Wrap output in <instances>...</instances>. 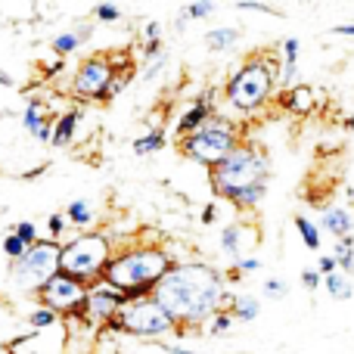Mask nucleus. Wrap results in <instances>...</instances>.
<instances>
[{
    "mask_svg": "<svg viewBox=\"0 0 354 354\" xmlns=\"http://www.w3.org/2000/svg\"><path fill=\"white\" fill-rule=\"evenodd\" d=\"M230 295L224 274L208 261H174L153 289V299L180 333L202 330L214 314L224 311Z\"/></svg>",
    "mask_w": 354,
    "mask_h": 354,
    "instance_id": "nucleus-1",
    "label": "nucleus"
},
{
    "mask_svg": "<svg viewBox=\"0 0 354 354\" xmlns=\"http://www.w3.org/2000/svg\"><path fill=\"white\" fill-rule=\"evenodd\" d=\"M208 183L218 199H227L239 212H252L264 202L270 183V159L255 143H239L221 165L208 168Z\"/></svg>",
    "mask_w": 354,
    "mask_h": 354,
    "instance_id": "nucleus-2",
    "label": "nucleus"
},
{
    "mask_svg": "<svg viewBox=\"0 0 354 354\" xmlns=\"http://www.w3.org/2000/svg\"><path fill=\"white\" fill-rule=\"evenodd\" d=\"M171 264V252L159 243H128L122 249L115 245V255L103 280L112 283L124 299H143V295H153L156 283L168 274Z\"/></svg>",
    "mask_w": 354,
    "mask_h": 354,
    "instance_id": "nucleus-3",
    "label": "nucleus"
},
{
    "mask_svg": "<svg viewBox=\"0 0 354 354\" xmlns=\"http://www.w3.org/2000/svg\"><path fill=\"white\" fill-rule=\"evenodd\" d=\"M277 66L280 62L270 56H249L239 68H233L230 78L224 84V103L236 109L239 115H252V112L264 109L277 93Z\"/></svg>",
    "mask_w": 354,
    "mask_h": 354,
    "instance_id": "nucleus-4",
    "label": "nucleus"
},
{
    "mask_svg": "<svg viewBox=\"0 0 354 354\" xmlns=\"http://www.w3.org/2000/svg\"><path fill=\"white\" fill-rule=\"evenodd\" d=\"M112 255H115V239L109 233L103 230L75 233L72 239L59 243V270L91 286V283L103 280Z\"/></svg>",
    "mask_w": 354,
    "mask_h": 354,
    "instance_id": "nucleus-5",
    "label": "nucleus"
},
{
    "mask_svg": "<svg viewBox=\"0 0 354 354\" xmlns=\"http://www.w3.org/2000/svg\"><path fill=\"white\" fill-rule=\"evenodd\" d=\"M239 143H243V131H239L236 118L214 112L205 124H199L193 134L183 137V140L177 143V149H180L183 159L196 162V165H202V168H214V165H221Z\"/></svg>",
    "mask_w": 354,
    "mask_h": 354,
    "instance_id": "nucleus-6",
    "label": "nucleus"
},
{
    "mask_svg": "<svg viewBox=\"0 0 354 354\" xmlns=\"http://www.w3.org/2000/svg\"><path fill=\"white\" fill-rule=\"evenodd\" d=\"M106 330H115L131 339H143V342H162V339H168V336H180L174 320L168 317L165 308H162L153 295L128 299L122 305V311H118V317L112 320V326H106Z\"/></svg>",
    "mask_w": 354,
    "mask_h": 354,
    "instance_id": "nucleus-7",
    "label": "nucleus"
},
{
    "mask_svg": "<svg viewBox=\"0 0 354 354\" xmlns=\"http://www.w3.org/2000/svg\"><path fill=\"white\" fill-rule=\"evenodd\" d=\"M59 274V243L53 239H37L19 261L10 264V286L16 292L35 295L41 292V286L50 277Z\"/></svg>",
    "mask_w": 354,
    "mask_h": 354,
    "instance_id": "nucleus-8",
    "label": "nucleus"
},
{
    "mask_svg": "<svg viewBox=\"0 0 354 354\" xmlns=\"http://www.w3.org/2000/svg\"><path fill=\"white\" fill-rule=\"evenodd\" d=\"M122 66H115V59L106 53H93L87 59L78 62V68L72 72L68 81V93H72L78 103H103L106 100V87L115 78V72Z\"/></svg>",
    "mask_w": 354,
    "mask_h": 354,
    "instance_id": "nucleus-9",
    "label": "nucleus"
},
{
    "mask_svg": "<svg viewBox=\"0 0 354 354\" xmlns=\"http://www.w3.org/2000/svg\"><path fill=\"white\" fill-rule=\"evenodd\" d=\"M84 299H87V283L75 280V277L62 274V270L56 277H50V280L41 286V292H37V305H44L53 314H59V320L81 317Z\"/></svg>",
    "mask_w": 354,
    "mask_h": 354,
    "instance_id": "nucleus-10",
    "label": "nucleus"
},
{
    "mask_svg": "<svg viewBox=\"0 0 354 354\" xmlns=\"http://www.w3.org/2000/svg\"><path fill=\"white\" fill-rule=\"evenodd\" d=\"M124 301L128 299H124L112 283L97 280V283L87 286V299H84V308H81V320L91 324V326L106 330V326H112V320L118 317V311H122Z\"/></svg>",
    "mask_w": 354,
    "mask_h": 354,
    "instance_id": "nucleus-11",
    "label": "nucleus"
},
{
    "mask_svg": "<svg viewBox=\"0 0 354 354\" xmlns=\"http://www.w3.org/2000/svg\"><path fill=\"white\" fill-rule=\"evenodd\" d=\"M22 131L31 134L37 143H50V134H53V118L47 115V103L41 97H31L22 109Z\"/></svg>",
    "mask_w": 354,
    "mask_h": 354,
    "instance_id": "nucleus-12",
    "label": "nucleus"
},
{
    "mask_svg": "<svg viewBox=\"0 0 354 354\" xmlns=\"http://www.w3.org/2000/svg\"><path fill=\"white\" fill-rule=\"evenodd\" d=\"M212 115H214V97H212V93H199V97H196L193 103H189L187 109H183L180 115H177L174 134L183 140V137L193 134V131L199 128V124H205Z\"/></svg>",
    "mask_w": 354,
    "mask_h": 354,
    "instance_id": "nucleus-13",
    "label": "nucleus"
},
{
    "mask_svg": "<svg viewBox=\"0 0 354 354\" xmlns=\"http://www.w3.org/2000/svg\"><path fill=\"white\" fill-rule=\"evenodd\" d=\"M62 214H66V224L68 230L75 233H87V230H97V221H100V212H97V202L93 199H72L66 208H62Z\"/></svg>",
    "mask_w": 354,
    "mask_h": 354,
    "instance_id": "nucleus-14",
    "label": "nucleus"
},
{
    "mask_svg": "<svg viewBox=\"0 0 354 354\" xmlns=\"http://www.w3.org/2000/svg\"><path fill=\"white\" fill-rule=\"evenodd\" d=\"M81 118H84V112L75 106V109H66L59 112V115L53 118V134H50V147L56 149H66L75 143V137H78V128H81Z\"/></svg>",
    "mask_w": 354,
    "mask_h": 354,
    "instance_id": "nucleus-15",
    "label": "nucleus"
},
{
    "mask_svg": "<svg viewBox=\"0 0 354 354\" xmlns=\"http://www.w3.org/2000/svg\"><path fill=\"white\" fill-rule=\"evenodd\" d=\"M317 227H320V233H330L333 239L354 236V214L342 205H330V208H324Z\"/></svg>",
    "mask_w": 354,
    "mask_h": 354,
    "instance_id": "nucleus-16",
    "label": "nucleus"
},
{
    "mask_svg": "<svg viewBox=\"0 0 354 354\" xmlns=\"http://www.w3.org/2000/svg\"><path fill=\"white\" fill-rule=\"evenodd\" d=\"M91 25H78V28H68V31H59V35L50 37V50H53L59 59H66V56L78 53L81 47H84V41L91 37Z\"/></svg>",
    "mask_w": 354,
    "mask_h": 354,
    "instance_id": "nucleus-17",
    "label": "nucleus"
},
{
    "mask_svg": "<svg viewBox=\"0 0 354 354\" xmlns=\"http://www.w3.org/2000/svg\"><path fill=\"white\" fill-rule=\"evenodd\" d=\"M224 311L233 317V324H252V320H258V314H261V301L252 292H233Z\"/></svg>",
    "mask_w": 354,
    "mask_h": 354,
    "instance_id": "nucleus-18",
    "label": "nucleus"
},
{
    "mask_svg": "<svg viewBox=\"0 0 354 354\" xmlns=\"http://www.w3.org/2000/svg\"><path fill=\"white\" fill-rule=\"evenodd\" d=\"M239 37H243L239 28H233V25H218V28H212L205 35V47L212 50V53H227V50H233L239 44Z\"/></svg>",
    "mask_w": 354,
    "mask_h": 354,
    "instance_id": "nucleus-19",
    "label": "nucleus"
},
{
    "mask_svg": "<svg viewBox=\"0 0 354 354\" xmlns=\"http://www.w3.org/2000/svg\"><path fill=\"white\" fill-rule=\"evenodd\" d=\"M168 143V134L165 128H149L147 134H140L134 143H131V149H134V156H140V159H147V156H156L162 153Z\"/></svg>",
    "mask_w": 354,
    "mask_h": 354,
    "instance_id": "nucleus-20",
    "label": "nucleus"
},
{
    "mask_svg": "<svg viewBox=\"0 0 354 354\" xmlns=\"http://www.w3.org/2000/svg\"><path fill=\"white\" fill-rule=\"evenodd\" d=\"M221 252H224L230 261H236V258H243V245H245V227L243 224H227L224 230H221Z\"/></svg>",
    "mask_w": 354,
    "mask_h": 354,
    "instance_id": "nucleus-21",
    "label": "nucleus"
},
{
    "mask_svg": "<svg viewBox=\"0 0 354 354\" xmlns=\"http://www.w3.org/2000/svg\"><path fill=\"white\" fill-rule=\"evenodd\" d=\"M283 103H286V109H289V112H295V115H308V112L314 109V87H308V84H295L292 91H286Z\"/></svg>",
    "mask_w": 354,
    "mask_h": 354,
    "instance_id": "nucleus-22",
    "label": "nucleus"
},
{
    "mask_svg": "<svg viewBox=\"0 0 354 354\" xmlns=\"http://www.w3.org/2000/svg\"><path fill=\"white\" fill-rule=\"evenodd\" d=\"M292 224H295V230H299V236H301V243H305V249H311V252H320V249H324V233H320V227L314 224L308 214H295Z\"/></svg>",
    "mask_w": 354,
    "mask_h": 354,
    "instance_id": "nucleus-23",
    "label": "nucleus"
},
{
    "mask_svg": "<svg viewBox=\"0 0 354 354\" xmlns=\"http://www.w3.org/2000/svg\"><path fill=\"white\" fill-rule=\"evenodd\" d=\"M324 289L330 292V299H336V301L354 299V283H351V277L342 274V270H336V274L324 277Z\"/></svg>",
    "mask_w": 354,
    "mask_h": 354,
    "instance_id": "nucleus-24",
    "label": "nucleus"
},
{
    "mask_svg": "<svg viewBox=\"0 0 354 354\" xmlns=\"http://www.w3.org/2000/svg\"><path fill=\"white\" fill-rule=\"evenodd\" d=\"M333 261H336V268L342 270L345 277H354V236L336 239V245H333Z\"/></svg>",
    "mask_w": 354,
    "mask_h": 354,
    "instance_id": "nucleus-25",
    "label": "nucleus"
},
{
    "mask_svg": "<svg viewBox=\"0 0 354 354\" xmlns=\"http://www.w3.org/2000/svg\"><path fill=\"white\" fill-rule=\"evenodd\" d=\"M25 320H28V326H31L35 333H41V330H50V326L59 324V314H53L50 308L37 305V308H31V311L25 314Z\"/></svg>",
    "mask_w": 354,
    "mask_h": 354,
    "instance_id": "nucleus-26",
    "label": "nucleus"
},
{
    "mask_svg": "<svg viewBox=\"0 0 354 354\" xmlns=\"http://www.w3.org/2000/svg\"><path fill=\"white\" fill-rule=\"evenodd\" d=\"M168 66V50H162L159 56H153V59H143V68H140V81L143 84H149V81H156L162 72H165Z\"/></svg>",
    "mask_w": 354,
    "mask_h": 354,
    "instance_id": "nucleus-27",
    "label": "nucleus"
},
{
    "mask_svg": "<svg viewBox=\"0 0 354 354\" xmlns=\"http://www.w3.org/2000/svg\"><path fill=\"white\" fill-rule=\"evenodd\" d=\"M28 249H31V245H25L22 239H19V236H16V233H12V230L6 233L3 239H0V252H3V255L10 258V264H12V261H19V258H22V255H25V252H28Z\"/></svg>",
    "mask_w": 354,
    "mask_h": 354,
    "instance_id": "nucleus-28",
    "label": "nucleus"
},
{
    "mask_svg": "<svg viewBox=\"0 0 354 354\" xmlns=\"http://www.w3.org/2000/svg\"><path fill=\"white\" fill-rule=\"evenodd\" d=\"M289 295V286L286 280H280V277H268V280H261V299H270V301H283Z\"/></svg>",
    "mask_w": 354,
    "mask_h": 354,
    "instance_id": "nucleus-29",
    "label": "nucleus"
},
{
    "mask_svg": "<svg viewBox=\"0 0 354 354\" xmlns=\"http://www.w3.org/2000/svg\"><path fill=\"white\" fill-rule=\"evenodd\" d=\"M93 19H97L100 25H115V22L124 19V12H122L118 3H97L93 6Z\"/></svg>",
    "mask_w": 354,
    "mask_h": 354,
    "instance_id": "nucleus-30",
    "label": "nucleus"
},
{
    "mask_svg": "<svg viewBox=\"0 0 354 354\" xmlns=\"http://www.w3.org/2000/svg\"><path fill=\"white\" fill-rule=\"evenodd\" d=\"M44 227H47V239H53V243H59V239L66 236V230H68V224H66V214H62V212L47 214V221H44Z\"/></svg>",
    "mask_w": 354,
    "mask_h": 354,
    "instance_id": "nucleus-31",
    "label": "nucleus"
},
{
    "mask_svg": "<svg viewBox=\"0 0 354 354\" xmlns=\"http://www.w3.org/2000/svg\"><path fill=\"white\" fill-rule=\"evenodd\" d=\"M128 84H131V68H118L115 78H112L109 87H106V100H103V103H109V100L122 97V91H124Z\"/></svg>",
    "mask_w": 354,
    "mask_h": 354,
    "instance_id": "nucleus-32",
    "label": "nucleus"
},
{
    "mask_svg": "<svg viewBox=\"0 0 354 354\" xmlns=\"http://www.w3.org/2000/svg\"><path fill=\"white\" fill-rule=\"evenodd\" d=\"M12 233H16V236L22 239L25 245H35L37 239H41V230H37V224H35V221H19V224L12 227Z\"/></svg>",
    "mask_w": 354,
    "mask_h": 354,
    "instance_id": "nucleus-33",
    "label": "nucleus"
},
{
    "mask_svg": "<svg viewBox=\"0 0 354 354\" xmlns=\"http://www.w3.org/2000/svg\"><path fill=\"white\" fill-rule=\"evenodd\" d=\"M230 326H233V317H230V314H227V311H218V314H214V317L205 324V333H208V336H224Z\"/></svg>",
    "mask_w": 354,
    "mask_h": 354,
    "instance_id": "nucleus-34",
    "label": "nucleus"
},
{
    "mask_svg": "<svg viewBox=\"0 0 354 354\" xmlns=\"http://www.w3.org/2000/svg\"><path fill=\"white\" fill-rule=\"evenodd\" d=\"M214 10H218V6L208 3V0H196V3H187V6H183L180 12H183V19H208Z\"/></svg>",
    "mask_w": 354,
    "mask_h": 354,
    "instance_id": "nucleus-35",
    "label": "nucleus"
},
{
    "mask_svg": "<svg viewBox=\"0 0 354 354\" xmlns=\"http://www.w3.org/2000/svg\"><path fill=\"white\" fill-rule=\"evenodd\" d=\"M230 268L236 270L239 277H245V274H255V270H261V258H255V255H243V258H236V261H233Z\"/></svg>",
    "mask_w": 354,
    "mask_h": 354,
    "instance_id": "nucleus-36",
    "label": "nucleus"
},
{
    "mask_svg": "<svg viewBox=\"0 0 354 354\" xmlns=\"http://www.w3.org/2000/svg\"><path fill=\"white\" fill-rule=\"evenodd\" d=\"M299 280H301V286H305L308 292H314V289L324 286V277L317 274V268H305V270L299 274Z\"/></svg>",
    "mask_w": 354,
    "mask_h": 354,
    "instance_id": "nucleus-37",
    "label": "nucleus"
},
{
    "mask_svg": "<svg viewBox=\"0 0 354 354\" xmlns=\"http://www.w3.org/2000/svg\"><path fill=\"white\" fill-rule=\"evenodd\" d=\"M143 41H147V44L162 41V22H159V19H149V22L143 25Z\"/></svg>",
    "mask_w": 354,
    "mask_h": 354,
    "instance_id": "nucleus-38",
    "label": "nucleus"
},
{
    "mask_svg": "<svg viewBox=\"0 0 354 354\" xmlns=\"http://www.w3.org/2000/svg\"><path fill=\"white\" fill-rule=\"evenodd\" d=\"M283 62H299V37L283 41Z\"/></svg>",
    "mask_w": 354,
    "mask_h": 354,
    "instance_id": "nucleus-39",
    "label": "nucleus"
},
{
    "mask_svg": "<svg viewBox=\"0 0 354 354\" xmlns=\"http://www.w3.org/2000/svg\"><path fill=\"white\" fill-rule=\"evenodd\" d=\"M336 261H333V255H320V261H317V274L320 277H330V274H336Z\"/></svg>",
    "mask_w": 354,
    "mask_h": 354,
    "instance_id": "nucleus-40",
    "label": "nucleus"
},
{
    "mask_svg": "<svg viewBox=\"0 0 354 354\" xmlns=\"http://www.w3.org/2000/svg\"><path fill=\"white\" fill-rule=\"evenodd\" d=\"M236 6H239V10H261V12H270V10H274L270 3H255V0H236Z\"/></svg>",
    "mask_w": 354,
    "mask_h": 354,
    "instance_id": "nucleus-41",
    "label": "nucleus"
},
{
    "mask_svg": "<svg viewBox=\"0 0 354 354\" xmlns=\"http://www.w3.org/2000/svg\"><path fill=\"white\" fill-rule=\"evenodd\" d=\"M214 221H218V205L208 202V205L202 208V224H214Z\"/></svg>",
    "mask_w": 354,
    "mask_h": 354,
    "instance_id": "nucleus-42",
    "label": "nucleus"
},
{
    "mask_svg": "<svg viewBox=\"0 0 354 354\" xmlns=\"http://www.w3.org/2000/svg\"><path fill=\"white\" fill-rule=\"evenodd\" d=\"M159 348H162V354H199V351H193V348H183V345H162L159 342Z\"/></svg>",
    "mask_w": 354,
    "mask_h": 354,
    "instance_id": "nucleus-43",
    "label": "nucleus"
},
{
    "mask_svg": "<svg viewBox=\"0 0 354 354\" xmlns=\"http://www.w3.org/2000/svg\"><path fill=\"white\" fill-rule=\"evenodd\" d=\"M333 35H342V37H354V22H345V25H333Z\"/></svg>",
    "mask_w": 354,
    "mask_h": 354,
    "instance_id": "nucleus-44",
    "label": "nucleus"
},
{
    "mask_svg": "<svg viewBox=\"0 0 354 354\" xmlns=\"http://www.w3.org/2000/svg\"><path fill=\"white\" fill-rule=\"evenodd\" d=\"M44 171H47V165H37L35 171H25V180H37V177H41Z\"/></svg>",
    "mask_w": 354,
    "mask_h": 354,
    "instance_id": "nucleus-45",
    "label": "nucleus"
},
{
    "mask_svg": "<svg viewBox=\"0 0 354 354\" xmlns=\"http://www.w3.org/2000/svg\"><path fill=\"white\" fill-rule=\"evenodd\" d=\"M12 84H16V81H12V75L0 68V87H12Z\"/></svg>",
    "mask_w": 354,
    "mask_h": 354,
    "instance_id": "nucleus-46",
    "label": "nucleus"
},
{
    "mask_svg": "<svg viewBox=\"0 0 354 354\" xmlns=\"http://www.w3.org/2000/svg\"><path fill=\"white\" fill-rule=\"evenodd\" d=\"M345 128H348V131H354V118H345Z\"/></svg>",
    "mask_w": 354,
    "mask_h": 354,
    "instance_id": "nucleus-47",
    "label": "nucleus"
},
{
    "mask_svg": "<svg viewBox=\"0 0 354 354\" xmlns=\"http://www.w3.org/2000/svg\"><path fill=\"white\" fill-rule=\"evenodd\" d=\"M348 199H351V202H354V189H348Z\"/></svg>",
    "mask_w": 354,
    "mask_h": 354,
    "instance_id": "nucleus-48",
    "label": "nucleus"
},
{
    "mask_svg": "<svg viewBox=\"0 0 354 354\" xmlns=\"http://www.w3.org/2000/svg\"><path fill=\"white\" fill-rule=\"evenodd\" d=\"M3 118H6V112H0V122H3Z\"/></svg>",
    "mask_w": 354,
    "mask_h": 354,
    "instance_id": "nucleus-49",
    "label": "nucleus"
}]
</instances>
